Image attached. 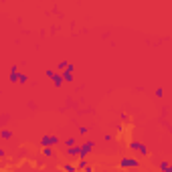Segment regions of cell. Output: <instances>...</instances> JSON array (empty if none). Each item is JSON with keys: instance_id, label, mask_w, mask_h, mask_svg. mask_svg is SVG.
<instances>
[{"instance_id": "1", "label": "cell", "mask_w": 172, "mask_h": 172, "mask_svg": "<svg viewBox=\"0 0 172 172\" xmlns=\"http://www.w3.org/2000/svg\"><path fill=\"white\" fill-rule=\"evenodd\" d=\"M93 146H95L93 142H85L83 146L79 148V160H87V154L93 150Z\"/></svg>"}, {"instance_id": "2", "label": "cell", "mask_w": 172, "mask_h": 172, "mask_svg": "<svg viewBox=\"0 0 172 172\" xmlns=\"http://www.w3.org/2000/svg\"><path fill=\"white\" fill-rule=\"evenodd\" d=\"M55 144H59V138L57 136H43V140H41V146H45V148H51Z\"/></svg>"}, {"instance_id": "3", "label": "cell", "mask_w": 172, "mask_h": 172, "mask_svg": "<svg viewBox=\"0 0 172 172\" xmlns=\"http://www.w3.org/2000/svg\"><path fill=\"white\" fill-rule=\"evenodd\" d=\"M119 166H122V168H138V166H140V162L134 160V158H123L122 162H119Z\"/></svg>"}, {"instance_id": "4", "label": "cell", "mask_w": 172, "mask_h": 172, "mask_svg": "<svg viewBox=\"0 0 172 172\" xmlns=\"http://www.w3.org/2000/svg\"><path fill=\"white\" fill-rule=\"evenodd\" d=\"M10 81H18V67H12V71H10Z\"/></svg>"}, {"instance_id": "5", "label": "cell", "mask_w": 172, "mask_h": 172, "mask_svg": "<svg viewBox=\"0 0 172 172\" xmlns=\"http://www.w3.org/2000/svg\"><path fill=\"white\" fill-rule=\"evenodd\" d=\"M53 85H55V87H61V85H63V77H61V73L53 77Z\"/></svg>"}, {"instance_id": "6", "label": "cell", "mask_w": 172, "mask_h": 172, "mask_svg": "<svg viewBox=\"0 0 172 172\" xmlns=\"http://www.w3.org/2000/svg\"><path fill=\"white\" fill-rule=\"evenodd\" d=\"M67 154H69V156H79V146H71V148H67Z\"/></svg>"}, {"instance_id": "7", "label": "cell", "mask_w": 172, "mask_h": 172, "mask_svg": "<svg viewBox=\"0 0 172 172\" xmlns=\"http://www.w3.org/2000/svg\"><path fill=\"white\" fill-rule=\"evenodd\" d=\"M138 152L142 154V156H148V148L144 146V144H140V148H138Z\"/></svg>"}, {"instance_id": "8", "label": "cell", "mask_w": 172, "mask_h": 172, "mask_svg": "<svg viewBox=\"0 0 172 172\" xmlns=\"http://www.w3.org/2000/svg\"><path fill=\"white\" fill-rule=\"evenodd\" d=\"M26 81H29V77L22 73V75H18V81H16V83H26Z\"/></svg>"}, {"instance_id": "9", "label": "cell", "mask_w": 172, "mask_h": 172, "mask_svg": "<svg viewBox=\"0 0 172 172\" xmlns=\"http://www.w3.org/2000/svg\"><path fill=\"white\" fill-rule=\"evenodd\" d=\"M45 75H47V77H49V79H53V77H55V75H57V73H55L53 69H47V71H45Z\"/></svg>"}, {"instance_id": "10", "label": "cell", "mask_w": 172, "mask_h": 172, "mask_svg": "<svg viewBox=\"0 0 172 172\" xmlns=\"http://www.w3.org/2000/svg\"><path fill=\"white\" fill-rule=\"evenodd\" d=\"M0 136L4 138V140H10V138H12V134H10V132H8V130H4V132L0 134Z\"/></svg>"}, {"instance_id": "11", "label": "cell", "mask_w": 172, "mask_h": 172, "mask_svg": "<svg viewBox=\"0 0 172 172\" xmlns=\"http://www.w3.org/2000/svg\"><path fill=\"white\" fill-rule=\"evenodd\" d=\"M67 67H69V63H67V61H61V63H59V71H65Z\"/></svg>"}, {"instance_id": "12", "label": "cell", "mask_w": 172, "mask_h": 172, "mask_svg": "<svg viewBox=\"0 0 172 172\" xmlns=\"http://www.w3.org/2000/svg\"><path fill=\"white\" fill-rule=\"evenodd\" d=\"M65 170H67V172H75V166H73V164H65Z\"/></svg>"}, {"instance_id": "13", "label": "cell", "mask_w": 172, "mask_h": 172, "mask_svg": "<svg viewBox=\"0 0 172 172\" xmlns=\"http://www.w3.org/2000/svg\"><path fill=\"white\" fill-rule=\"evenodd\" d=\"M160 168H162V170H164V172H172V170H170V166H168V164H166V162H162V164H160Z\"/></svg>"}, {"instance_id": "14", "label": "cell", "mask_w": 172, "mask_h": 172, "mask_svg": "<svg viewBox=\"0 0 172 172\" xmlns=\"http://www.w3.org/2000/svg\"><path fill=\"white\" fill-rule=\"evenodd\" d=\"M43 154H45V156H53V150H51V148H45Z\"/></svg>"}, {"instance_id": "15", "label": "cell", "mask_w": 172, "mask_h": 172, "mask_svg": "<svg viewBox=\"0 0 172 172\" xmlns=\"http://www.w3.org/2000/svg\"><path fill=\"white\" fill-rule=\"evenodd\" d=\"M65 144H67V148H71L75 144V140H73V138H67V142H65Z\"/></svg>"}, {"instance_id": "16", "label": "cell", "mask_w": 172, "mask_h": 172, "mask_svg": "<svg viewBox=\"0 0 172 172\" xmlns=\"http://www.w3.org/2000/svg\"><path fill=\"white\" fill-rule=\"evenodd\" d=\"M87 166V160H79V168H85Z\"/></svg>"}]
</instances>
